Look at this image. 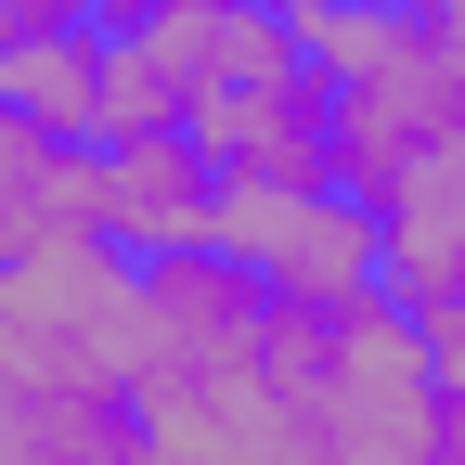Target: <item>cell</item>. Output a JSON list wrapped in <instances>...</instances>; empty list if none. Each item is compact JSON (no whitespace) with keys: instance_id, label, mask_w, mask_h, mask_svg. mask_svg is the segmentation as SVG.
<instances>
[{"instance_id":"obj_1","label":"cell","mask_w":465,"mask_h":465,"mask_svg":"<svg viewBox=\"0 0 465 465\" xmlns=\"http://www.w3.org/2000/svg\"><path fill=\"white\" fill-rule=\"evenodd\" d=\"M298 52L336 91V182L362 207L414 155L465 143V65L427 39V14H298Z\"/></svg>"},{"instance_id":"obj_6","label":"cell","mask_w":465,"mask_h":465,"mask_svg":"<svg viewBox=\"0 0 465 465\" xmlns=\"http://www.w3.org/2000/svg\"><path fill=\"white\" fill-rule=\"evenodd\" d=\"M0 465H143V401L104 375H0Z\"/></svg>"},{"instance_id":"obj_8","label":"cell","mask_w":465,"mask_h":465,"mask_svg":"<svg viewBox=\"0 0 465 465\" xmlns=\"http://www.w3.org/2000/svg\"><path fill=\"white\" fill-rule=\"evenodd\" d=\"M39 232H91V194H78V143L26 130L14 104H0V259L39 246Z\"/></svg>"},{"instance_id":"obj_7","label":"cell","mask_w":465,"mask_h":465,"mask_svg":"<svg viewBox=\"0 0 465 465\" xmlns=\"http://www.w3.org/2000/svg\"><path fill=\"white\" fill-rule=\"evenodd\" d=\"M0 104L26 116V130H52V143H104L116 130V52H104V26H52V39H14L0 52Z\"/></svg>"},{"instance_id":"obj_4","label":"cell","mask_w":465,"mask_h":465,"mask_svg":"<svg viewBox=\"0 0 465 465\" xmlns=\"http://www.w3.org/2000/svg\"><path fill=\"white\" fill-rule=\"evenodd\" d=\"M194 143L220 182H336V91L311 52H284L272 78H246L232 104L194 116Z\"/></svg>"},{"instance_id":"obj_10","label":"cell","mask_w":465,"mask_h":465,"mask_svg":"<svg viewBox=\"0 0 465 465\" xmlns=\"http://www.w3.org/2000/svg\"><path fill=\"white\" fill-rule=\"evenodd\" d=\"M52 26H91V0H0V52H14V39H52Z\"/></svg>"},{"instance_id":"obj_5","label":"cell","mask_w":465,"mask_h":465,"mask_svg":"<svg viewBox=\"0 0 465 465\" xmlns=\"http://www.w3.org/2000/svg\"><path fill=\"white\" fill-rule=\"evenodd\" d=\"M375 298H388V311L465 298V143L414 155V168L375 194Z\"/></svg>"},{"instance_id":"obj_3","label":"cell","mask_w":465,"mask_h":465,"mask_svg":"<svg viewBox=\"0 0 465 465\" xmlns=\"http://www.w3.org/2000/svg\"><path fill=\"white\" fill-rule=\"evenodd\" d=\"M78 194H91V232L116 259H168V246H207L220 220V168L194 130H116L78 155Z\"/></svg>"},{"instance_id":"obj_2","label":"cell","mask_w":465,"mask_h":465,"mask_svg":"<svg viewBox=\"0 0 465 465\" xmlns=\"http://www.w3.org/2000/svg\"><path fill=\"white\" fill-rule=\"evenodd\" d=\"M207 246L246 259L272 298H362L375 284V207L349 182H220Z\"/></svg>"},{"instance_id":"obj_9","label":"cell","mask_w":465,"mask_h":465,"mask_svg":"<svg viewBox=\"0 0 465 465\" xmlns=\"http://www.w3.org/2000/svg\"><path fill=\"white\" fill-rule=\"evenodd\" d=\"M414 336H427V375L465 401V298H440V311H414Z\"/></svg>"}]
</instances>
